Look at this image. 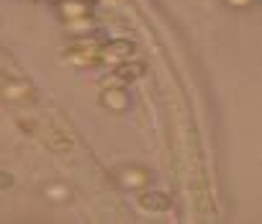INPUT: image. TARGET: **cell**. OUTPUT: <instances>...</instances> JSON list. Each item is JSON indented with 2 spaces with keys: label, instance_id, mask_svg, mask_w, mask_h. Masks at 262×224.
Instances as JSON below:
<instances>
[{
  "label": "cell",
  "instance_id": "cell-4",
  "mask_svg": "<svg viewBox=\"0 0 262 224\" xmlns=\"http://www.w3.org/2000/svg\"><path fill=\"white\" fill-rule=\"evenodd\" d=\"M95 0H57V11L67 26H80L93 18Z\"/></svg>",
  "mask_w": 262,
  "mask_h": 224
},
{
  "label": "cell",
  "instance_id": "cell-2",
  "mask_svg": "<svg viewBox=\"0 0 262 224\" xmlns=\"http://www.w3.org/2000/svg\"><path fill=\"white\" fill-rule=\"evenodd\" d=\"M137 57V44L131 39H111V42H100L98 49V65L105 67H116L126 59H134Z\"/></svg>",
  "mask_w": 262,
  "mask_h": 224
},
{
  "label": "cell",
  "instance_id": "cell-1",
  "mask_svg": "<svg viewBox=\"0 0 262 224\" xmlns=\"http://www.w3.org/2000/svg\"><path fill=\"white\" fill-rule=\"evenodd\" d=\"M0 100L6 103H16V106H26L36 100V88L18 75H11L6 70H0Z\"/></svg>",
  "mask_w": 262,
  "mask_h": 224
},
{
  "label": "cell",
  "instance_id": "cell-3",
  "mask_svg": "<svg viewBox=\"0 0 262 224\" xmlns=\"http://www.w3.org/2000/svg\"><path fill=\"white\" fill-rule=\"evenodd\" d=\"M98 49H100V39L82 36L64 49V62H70L75 67H95L98 65Z\"/></svg>",
  "mask_w": 262,
  "mask_h": 224
},
{
  "label": "cell",
  "instance_id": "cell-13",
  "mask_svg": "<svg viewBox=\"0 0 262 224\" xmlns=\"http://www.w3.org/2000/svg\"><path fill=\"white\" fill-rule=\"evenodd\" d=\"M39 3H57V0H39Z\"/></svg>",
  "mask_w": 262,
  "mask_h": 224
},
{
  "label": "cell",
  "instance_id": "cell-8",
  "mask_svg": "<svg viewBox=\"0 0 262 224\" xmlns=\"http://www.w3.org/2000/svg\"><path fill=\"white\" fill-rule=\"evenodd\" d=\"M144 62H139L137 57L134 59H126V62H121V65H116L113 67V75H111V85H131V83H137L142 75H144Z\"/></svg>",
  "mask_w": 262,
  "mask_h": 224
},
{
  "label": "cell",
  "instance_id": "cell-7",
  "mask_svg": "<svg viewBox=\"0 0 262 224\" xmlns=\"http://www.w3.org/2000/svg\"><path fill=\"white\" fill-rule=\"evenodd\" d=\"M34 132H36V137H39L52 152H70V150H72V139L67 137V132H62V129L54 127V124H39Z\"/></svg>",
  "mask_w": 262,
  "mask_h": 224
},
{
  "label": "cell",
  "instance_id": "cell-6",
  "mask_svg": "<svg viewBox=\"0 0 262 224\" xmlns=\"http://www.w3.org/2000/svg\"><path fill=\"white\" fill-rule=\"evenodd\" d=\"M100 106L105 111H111V114H126L128 106H131L126 85H105L100 90Z\"/></svg>",
  "mask_w": 262,
  "mask_h": 224
},
{
  "label": "cell",
  "instance_id": "cell-11",
  "mask_svg": "<svg viewBox=\"0 0 262 224\" xmlns=\"http://www.w3.org/2000/svg\"><path fill=\"white\" fill-rule=\"evenodd\" d=\"M257 3V0H224V6H229L231 11H247Z\"/></svg>",
  "mask_w": 262,
  "mask_h": 224
},
{
  "label": "cell",
  "instance_id": "cell-5",
  "mask_svg": "<svg viewBox=\"0 0 262 224\" xmlns=\"http://www.w3.org/2000/svg\"><path fill=\"white\" fill-rule=\"evenodd\" d=\"M116 183L123 191H144L152 183V173L144 165H123L116 170Z\"/></svg>",
  "mask_w": 262,
  "mask_h": 224
},
{
  "label": "cell",
  "instance_id": "cell-10",
  "mask_svg": "<svg viewBox=\"0 0 262 224\" xmlns=\"http://www.w3.org/2000/svg\"><path fill=\"white\" fill-rule=\"evenodd\" d=\"M44 196L52 201H64L70 196V188L64 183H49V186H44Z\"/></svg>",
  "mask_w": 262,
  "mask_h": 224
},
{
  "label": "cell",
  "instance_id": "cell-9",
  "mask_svg": "<svg viewBox=\"0 0 262 224\" xmlns=\"http://www.w3.org/2000/svg\"><path fill=\"white\" fill-rule=\"evenodd\" d=\"M139 206L144 211H152V214H162V211H170L172 206V198L162 191H139Z\"/></svg>",
  "mask_w": 262,
  "mask_h": 224
},
{
  "label": "cell",
  "instance_id": "cell-12",
  "mask_svg": "<svg viewBox=\"0 0 262 224\" xmlns=\"http://www.w3.org/2000/svg\"><path fill=\"white\" fill-rule=\"evenodd\" d=\"M13 186V175L6 173V170H0V191H8Z\"/></svg>",
  "mask_w": 262,
  "mask_h": 224
}]
</instances>
